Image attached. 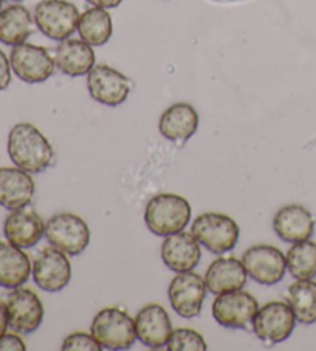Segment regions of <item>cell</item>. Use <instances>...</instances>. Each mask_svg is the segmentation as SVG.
Listing matches in <instances>:
<instances>
[{
    "instance_id": "obj_2",
    "label": "cell",
    "mask_w": 316,
    "mask_h": 351,
    "mask_svg": "<svg viewBox=\"0 0 316 351\" xmlns=\"http://www.w3.org/2000/svg\"><path fill=\"white\" fill-rule=\"evenodd\" d=\"M192 219V206L184 197L174 193H159L150 199L144 213L150 232L168 237L184 231Z\"/></svg>"
},
{
    "instance_id": "obj_31",
    "label": "cell",
    "mask_w": 316,
    "mask_h": 351,
    "mask_svg": "<svg viewBox=\"0 0 316 351\" xmlns=\"http://www.w3.org/2000/svg\"><path fill=\"white\" fill-rule=\"evenodd\" d=\"M11 84V62L2 50H0V92L8 88Z\"/></svg>"
},
{
    "instance_id": "obj_16",
    "label": "cell",
    "mask_w": 316,
    "mask_h": 351,
    "mask_svg": "<svg viewBox=\"0 0 316 351\" xmlns=\"http://www.w3.org/2000/svg\"><path fill=\"white\" fill-rule=\"evenodd\" d=\"M136 335L145 347L148 348H163L167 347L168 339L173 332L172 320L163 306L157 304H150L144 306L137 313L135 319Z\"/></svg>"
},
{
    "instance_id": "obj_1",
    "label": "cell",
    "mask_w": 316,
    "mask_h": 351,
    "mask_svg": "<svg viewBox=\"0 0 316 351\" xmlns=\"http://www.w3.org/2000/svg\"><path fill=\"white\" fill-rule=\"evenodd\" d=\"M8 155L17 167L28 173H42L53 165L54 150L38 127L16 124L8 136Z\"/></svg>"
},
{
    "instance_id": "obj_25",
    "label": "cell",
    "mask_w": 316,
    "mask_h": 351,
    "mask_svg": "<svg viewBox=\"0 0 316 351\" xmlns=\"http://www.w3.org/2000/svg\"><path fill=\"white\" fill-rule=\"evenodd\" d=\"M77 32L91 47H102L113 34V19L105 8L93 7L79 17Z\"/></svg>"
},
{
    "instance_id": "obj_15",
    "label": "cell",
    "mask_w": 316,
    "mask_h": 351,
    "mask_svg": "<svg viewBox=\"0 0 316 351\" xmlns=\"http://www.w3.org/2000/svg\"><path fill=\"white\" fill-rule=\"evenodd\" d=\"M3 234L11 245L21 250L36 246L45 235V223L40 215L29 206L11 210L5 219Z\"/></svg>"
},
{
    "instance_id": "obj_26",
    "label": "cell",
    "mask_w": 316,
    "mask_h": 351,
    "mask_svg": "<svg viewBox=\"0 0 316 351\" xmlns=\"http://www.w3.org/2000/svg\"><path fill=\"white\" fill-rule=\"evenodd\" d=\"M287 300L298 322L312 325L316 322V282L298 280L287 289Z\"/></svg>"
},
{
    "instance_id": "obj_13",
    "label": "cell",
    "mask_w": 316,
    "mask_h": 351,
    "mask_svg": "<svg viewBox=\"0 0 316 351\" xmlns=\"http://www.w3.org/2000/svg\"><path fill=\"white\" fill-rule=\"evenodd\" d=\"M34 283L47 293H57L71 280V263L66 254L56 247H45L33 263Z\"/></svg>"
},
{
    "instance_id": "obj_30",
    "label": "cell",
    "mask_w": 316,
    "mask_h": 351,
    "mask_svg": "<svg viewBox=\"0 0 316 351\" xmlns=\"http://www.w3.org/2000/svg\"><path fill=\"white\" fill-rule=\"evenodd\" d=\"M25 342L17 335H5L0 337V351H25Z\"/></svg>"
},
{
    "instance_id": "obj_9",
    "label": "cell",
    "mask_w": 316,
    "mask_h": 351,
    "mask_svg": "<svg viewBox=\"0 0 316 351\" xmlns=\"http://www.w3.org/2000/svg\"><path fill=\"white\" fill-rule=\"evenodd\" d=\"M131 86V80L108 65H94L87 77L91 98L108 107H118L125 102Z\"/></svg>"
},
{
    "instance_id": "obj_21",
    "label": "cell",
    "mask_w": 316,
    "mask_h": 351,
    "mask_svg": "<svg viewBox=\"0 0 316 351\" xmlns=\"http://www.w3.org/2000/svg\"><path fill=\"white\" fill-rule=\"evenodd\" d=\"M36 186L27 171L21 167L0 169V206L8 210L31 203Z\"/></svg>"
},
{
    "instance_id": "obj_29",
    "label": "cell",
    "mask_w": 316,
    "mask_h": 351,
    "mask_svg": "<svg viewBox=\"0 0 316 351\" xmlns=\"http://www.w3.org/2000/svg\"><path fill=\"white\" fill-rule=\"evenodd\" d=\"M64 351H101V343L96 341L93 335L87 332H73L62 343Z\"/></svg>"
},
{
    "instance_id": "obj_10",
    "label": "cell",
    "mask_w": 316,
    "mask_h": 351,
    "mask_svg": "<svg viewBox=\"0 0 316 351\" xmlns=\"http://www.w3.org/2000/svg\"><path fill=\"white\" fill-rule=\"evenodd\" d=\"M247 274L261 285H276L284 278L287 262L282 251L270 245H256L242 254Z\"/></svg>"
},
{
    "instance_id": "obj_32",
    "label": "cell",
    "mask_w": 316,
    "mask_h": 351,
    "mask_svg": "<svg viewBox=\"0 0 316 351\" xmlns=\"http://www.w3.org/2000/svg\"><path fill=\"white\" fill-rule=\"evenodd\" d=\"M8 326H10V322H8L7 304H2V302H0V337L7 332Z\"/></svg>"
},
{
    "instance_id": "obj_23",
    "label": "cell",
    "mask_w": 316,
    "mask_h": 351,
    "mask_svg": "<svg viewBox=\"0 0 316 351\" xmlns=\"http://www.w3.org/2000/svg\"><path fill=\"white\" fill-rule=\"evenodd\" d=\"M33 272L29 257L10 241H0V287L14 289L28 282Z\"/></svg>"
},
{
    "instance_id": "obj_5",
    "label": "cell",
    "mask_w": 316,
    "mask_h": 351,
    "mask_svg": "<svg viewBox=\"0 0 316 351\" xmlns=\"http://www.w3.org/2000/svg\"><path fill=\"white\" fill-rule=\"evenodd\" d=\"M79 10L66 0H42L36 5L34 22L42 34L62 42L75 34L79 23Z\"/></svg>"
},
{
    "instance_id": "obj_28",
    "label": "cell",
    "mask_w": 316,
    "mask_h": 351,
    "mask_svg": "<svg viewBox=\"0 0 316 351\" xmlns=\"http://www.w3.org/2000/svg\"><path fill=\"white\" fill-rule=\"evenodd\" d=\"M168 351H205L204 337L190 328L173 330L167 343Z\"/></svg>"
},
{
    "instance_id": "obj_24",
    "label": "cell",
    "mask_w": 316,
    "mask_h": 351,
    "mask_svg": "<svg viewBox=\"0 0 316 351\" xmlns=\"http://www.w3.org/2000/svg\"><path fill=\"white\" fill-rule=\"evenodd\" d=\"M33 34L31 13L22 5H10L0 10V42L3 45L16 47L25 44Z\"/></svg>"
},
{
    "instance_id": "obj_34",
    "label": "cell",
    "mask_w": 316,
    "mask_h": 351,
    "mask_svg": "<svg viewBox=\"0 0 316 351\" xmlns=\"http://www.w3.org/2000/svg\"><path fill=\"white\" fill-rule=\"evenodd\" d=\"M7 2H22V0H7Z\"/></svg>"
},
{
    "instance_id": "obj_18",
    "label": "cell",
    "mask_w": 316,
    "mask_h": 351,
    "mask_svg": "<svg viewBox=\"0 0 316 351\" xmlns=\"http://www.w3.org/2000/svg\"><path fill=\"white\" fill-rule=\"evenodd\" d=\"M198 127L199 114L196 108L187 104V102H178V104L170 106L159 119V132L162 136L179 147L184 146L188 139L196 133Z\"/></svg>"
},
{
    "instance_id": "obj_11",
    "label": "cell",
    "mask_w": 316,
    "mask_h": 351,
    "mask_svg": "<svg viewBox=\"0 0 316 351\" xmlns=\"http://www.w3.org/2000/svg\"><path fill=\"white\" fill-rule=\"evenodd\" d=\"M207 285L194 272H178L168 287V300L173 310L184 319L198 317L202 311Z\"/></svg>"
},
{
    "instance_id": "obj_3",
    "label": "cell",
    "mask_w": 316,
    "mask_h": 351,
    "mask_svg": "<svg viewBox=\"0 0 316 351\" xmlns=\"http://www.w3.org/2000/svg\"><path fill=\"white\" fill-rule=\"evenodd\" d=\"M91 335L105 350H129L135 345L136 325L120 308H105L96 314L91 324Z\"/></svg>"
},
{
    "instance_id": "obj_17",
    "label": "cell",
    "mask_w": 316,
    "mask_h": 351,
    "mask_svg": "<svg viewBox=\"0 0 316 351\" xmlns=\"http://www.w3.org/2000/svg\"><path fill=\"white\" fill-rule=\"evenodd\" d=\"M161 256L168 269L188 272L196 268L200 260V245L190 232L168 235L161 246Z\"/></svg>"
},
{
    "instance_id": "obj_19",
    "label": "cell",
    "mask_w": 316,
    "mask_h": 351,
    "mask_svg": "<svg viewBox=\"0 0 316 351\" xmlns=\"http://www.w3.org/2000/svg\"><path fill=\"white\" fill-rule=\"evenodd\" d=\"M273 231L287 243L310 240L315 231L313 215L300 204L284 206L273 219Z\"/></svg>"
},
{
    "instance_id": "obj_20",
    "label": "cell",
    "mask_w": 316,
    "mask_h": 351,
    "mask_svg": "<svg viewBox=\"0 0 316 351\" xmlns=\"http://www.w3.org/2000/svg\"><path fill=\"white\" fill-rule=\"evenodd\" d=\"M247 271L242 260L233 257L216 258L205 272V285L211 294L220 295L242 289L247 283Z\"/></svg>"
},
{
    "instance_id": "obj_6",
    "label": "cell",
    "mask_w": 316,
    "mask_h": 351,
    "mask_svg": "<svg viewBox=\"0 0 316 351\" xmlns=\"http://www.w3.org/2000/svg\"><path fill=\"white\" fill-rule=\"evenodd\" d=\"M45 237L53 247L66 256H79L90 243V229L81 217L64 213L51 217L45 225Z\"/></svg>"
},
{
    "instance_id": "obj_14",
    "label": "cell",
    "mask_w": 316,
    "mask_h": 351,
    "mask_svg": "<svg viewBox=\"0 0 316 351\" xmlns=\"http://www.w3.org/2000/svg\"><path fill=\"white\" fill-rule=\"evenodd\" d=\"M7 311L10 326L22 335H29L38 330L45 314L38 294L21 287L8 294Z\"/></svg>"
},
{
    "instance_id": "obj_7",
    "label": "cell",
    "mask_w": 316,
    "mask_h": 351,
    "mask_svg": "<svg viewBox=\"0 0 316 351\" xmlns=\"http://www.w3.org/2000/svg\"><path fill=\"white\" fill-rule=\"evenodd\" d=\"M296 322L291 306L276 300L261 306L252 320L254 335L265 345H275L289 339Z\"/></svg>"
},
{
    "instance_id": "obj_35",
    "label": "cell",
    "mask_w": 316,
    "mask_h": 351,
    "mask_svg": "<svg viewBox=\"0 0 316 351\" xmlns=\"http://www.w3.org/2000/svg\"><path fill=\"white\" fill-rule=\"evenodd\" d=\"M2 2H3V0H0V10H2Z\"/></svg>"
},
{
    "instance_id": "obj_8",
    "label": "cell",
    "mask_w": 316,
    "mask_h": 351,
    "mask_svg": "<svg viewBox=\"0 0 316 351\" xmlns=\"http://www.w3.org/2000/svg\"><path fill=\"white\" fill-rule=\"evenodd\" d=\"M10 62L14 75L27 84H40L50 80L56 66L54 58L47 48L31 44L13 47Z\"/></svg>"
},
{
    "instance_id": "obj_4",
    "label": "cell",
    "mask_w": 316,
    "mask_h": 351,
    "mask_svg": "<svg viewBox=\"0 0 316 351\" xmlns=\"http://www.w3.org/2000/svg\"><path fill=\"white\" fill-rule=\"evenodd\" d=\"M192 234L199 245L213 254L232 251L239 240V226L228 215L205 213L199 215L192 225Z\"/></svg>"
},
{
    "instance_id": "obj_22",
    "label": "cell",
    "mask_w": 316,
    "mask_h": 351,
    "mask_svg": "<svg viewBox=\"0 0 316 351\" xmlns=\"http://www.w3.org/2000/svg\"><path fill=\"white\" fill-rule=\"evenodd\" d=\"M54 62L66 76H85L94 66L96 54L91 45L82 39H65L54 51Z\"/></svg>"
},
{
    "instance_id": "obj_27",
    "label": "cell",
    "mask_w": 316,
    "mask_h": 351,
    "mask_svg": "<svg viewBox=\"0 0 316 351\" xmlns=\"http://www.w3.org/2000/svg\"><path fill=\"white\" fill-rule=\"evenodd\" d=\"M287 269L296 280H310L316 277V243L310 240L298 241L285 254Z\"/></svg>"
},
{
    "instance_id": "obj_33",
    "label": "cell",
    "mask_w": 316,
    "mask_h": 351,
    "mask_svg": "<svg viewBox=\"0 0 316 351\" xmlns=\"http://www.w3.org/2000/svg\"><path fill=\"white\" fill-rule=\"evenodd\" d=\"M87 2L93 5V7H99V8L110 10V8L119 7V5L122 3L124 0H87Z\"/></svg>"
},
{
    "instance_id": "obj_12",
    "label": "cell",
    "mask_w": 316,
    "mask_h": 351,
    "mask_svg": "<svg viewBox=\"0 0 316 351\" xmlns=\"http://www.w3.org/2000/svg\"><path fill=\"white\" fill-rule=\"evenodd\" d=\"M259 310L258 300L242 289L216 295L211 306L213 319L221 326L233 330L247 328Z\"/></svg>"
}]
</instances>
